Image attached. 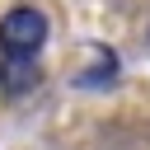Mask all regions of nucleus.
Here are the masks:
<instances>
[{
    "label": "nucleus",
    "mask_w": 150,
    "mask_h": 150,
    "mask_svg": "<svg viewBox=\"0 0 150 150\" xmlns=\"http://www.w3.org/2000/svg\"><path fill=\"white\" fill-rule=\"evenodd\" d=\"M47 42V14L33 5H14L0 19V52L5 56H38V47Z\"/></svg>",
    "instance_id": "1"
},
{
    "label": "nucleus",
    "mask_w": 150,
    "mask_h": 150,
    "mask_svg": "<svg viewBox=\"0 0 150 150\" xmlns=\"http://www.w3.org/2000/svg\"><path fill=\"white\" fill-rule=\"evenodd\" d=\"M0 75H5V89H9V94H23L28 84H38V66H33V56H5Z\"/></svg>",
    "instance_id": "2"
}]
</instances>
